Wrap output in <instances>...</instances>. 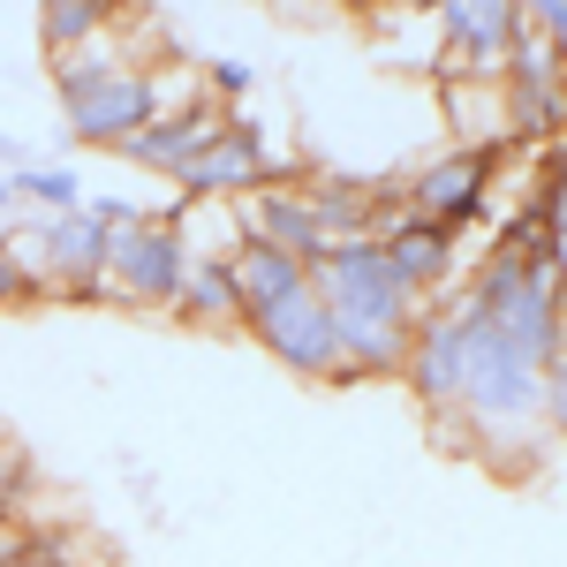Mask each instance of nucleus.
<instances>
[{
    "label": "nucleus",
    "mask_w": 567,
    "mask_h": 567,
    "mask_svg": "<svg viewBox=\"0 0 567 567\" xmlns=\"http://www.w3.org/2000/svg\"><path fill=\"white\" fill-rule=\"evenodd\" d=\"M114 23H122V8H106V0H45L39 45H45V61H61V53H84L91 39H106Z\"/></svg>",
    "instance_id": "nucleus-15"
},
{
    "label": "nucleus",
    "mask_w": 567,
    "mask_h": 567,
    "mask_svg": "<svg viewBox=\"0 0 567 567\" xmlns=\"http://www.w3.org/2000/svg\"><path fill=\"white\" fill-rule=\"evenodd\" d=\"M61 114H69V136H76V144L122 152L136 130H152V122H159L152 69H122V76H106L99 91H84V99H76V106H61Z\"/></svg>",
    "instance_id": "nucleus-8"
},
{
    "label": "nucleus",
    "mask_w": 567,
    "mask_h": 567,
    "mask_svg": "<svg viewBox=\"0 0 567 567\" xmlns=\"http://www.w3.org/2000/svg\"><path fill=\"white\" fill-rule=\"evenodd\" d=\"M250 84H258V69H250L243 53H219V61H205V91H213V106H227V114H243Z\"/></svg>",
    "instance_id": "nucleus-18"
},
{
    "label": "nucleus",
    "mask_w": 567,
    "mask_h": 567,
    "mask_svg": "<svg viewBox=\"0 0 567 567\" xmlns=\"http://www.w3.org/2000/svg\"><path fill=\"white\" fill-rule=\"evenodd\" d=\"M310 288L326 296L333 326H341V379H401L409 333H416L424 303L393 280V265L379 258V243H371V235L333 243L326 258L310 265Z\"/></svg>",
    "instance_id": "nucleus-1"
},
{
    "label": "nucleus",
    "mask_w": 567,
    "mask_h": 567,
    "mask_svg": "<svg viewBox=\"0 0 567 567\" xmlns=\"http://www.w3.org/2000/svg\"><path fill=\"white\" fill-rule=\"evenodd\" d=\"M175 318L197 333H235L243 326V296H235V272L227 265H189L175 288Z\"/></svg>",
    "instance_id": "nucleus-13"
},
{
    "label": "nucleus",
    "mask_w": 567,
    "mask_h": 567,
    "mask_svg": "<svg viewBox=\"0 0 567 567\" xmlns=\"http://www.w3.org/2000/svg\"><path fill=\"white\" fill-rule=\"evenodd\" d=\"M545 432L567 439V349L553 355V371H545Z\"/></svg>",
    "instance_id": "nucleus-19"
},
{
    "label": "nucleus",
    "mask_w": 567,
    "mask_h": 567,
    "mask_svg": "<svg viewBox=\"0 0 567 567\" xmlns=\"http://www.w3.org/2000/svg\"><path fill=\"white\" fill-rule=\"evenodd\" d=\"M529 31L567 53V0H529Z\"/></svg>",
    "instance_id": "nucleus-20"
},
{
    "label": "nucleus",
    "mask_w": 567,
    "mask_h": 567,
    "mask_svg": "<svg viewBox=\"0 0 567 567\" xmlns=\"http://www.w3.org/2000/svg\"><path fill=\"white\" fill-rule=\"evenodd\" d=\"M272 159L280 152H272L258 114H227L219 136L175 175V189L182 197H205V205H243L250 189H272Z\"/></svg>",
    "instance_id": "nucleus-4"
},
{
    "label": "nucleus",
    "mask_w": 567,
    "mask_h": 567,
    "mask_svg": "<svg viewBox=\"0 0 567 567\" xmlns=\"http://www.w3.org/2000/svg\"><path fill=\"white\" fill-rule=\"evenodd\" d=\"M379 258L393 265V280L424 303V296H439L446 280H454V265H462V235H446V227H432V219H416V213H393L379 235Z\"/></svg>",
    "instance_id": "nucleus-9"
},
{
    "label": "nucleus",
    "mask_w": 567,
    "mask_h": 567,
    "mask_svg": "<svg viewBox=\"0 0 567 567\" xmlns=\"http://www.w3.org/2000/svg\"><path fill=\"white\" fill-rule=\"evenodd\" d=\"M462 363H470V349H462V318H454V303L424 310V318H416V333H409L401 386L416 393V409H424V416H454V409H462Z\"/></svg>",
    "instance_id": "nucleus-7"
},
{
    "label": "nucleus",
    "mask_w": 567,
    "mask_h": 567,
    "mask_svg": "<svg viewBox=\"0 0 567 567\" xmlns=\"http://www.w3.org/2000/svg\"><path fill=\"white\" fill-rule=\"evenodd\" d=\"M182 272H189L182 235L159 227V219H136V227L114 235V250H106V296L114 303H136V310H175Z\"/></svg>",
    "instance_id": "nucleus-6"
},
{
    "label": "nucleus",
    "mask_w": 567,
    "mask_h": 567,
    "mask_svg": "<svg viewBox=\"0 0 567 567\" xmlns=\"http://www.w3.org/2000/svg\"><path fill=\"white\" fill-rule=\"evenodd\" d=\"M16 213V189H8V175H0V219Z\"/></svg>",
    "instance_id": "nucleus-22"
},
{
    "label": "nucleus",
    "mask_w": 567,
    "mask_h": 567,
    "mask_svg": "<svg viewBox=\"0 0 567 567\" xmlns=\"http://www.w3.org/2000/svg\"><path fill=\"white\" fill-rule=\"evenodd\" d=\"M8 523H23V515H16V499H8V492H0V529Z\"/></svg>",
    "instance_id": "nucleus-21"
},
{
    "label": "nucleus",
    "mask_w": 567,
    "mask_h": 567,
    "mask_svg": "<svg viewBox=\"0 0 567 567\" xmlns=\"http://www.w3.org/2000/svg\"><path fill=\"white\" fill-rule=\"evenodd\" d=\"M8 189H16V205H31L39 219L84 213V182H76V167H23V175H8Z\"/></svg>",
    "instance_id": "nucleus-17"
},
{
    "label": "nucleus",
    "mask_w": 567,
    "mask_h": 567,
    "mask_svg": "<svg viewBox=\"0 0 567 567\" xmlns=\"http://www.w3.org/2000/svg\"><path fill=\"white\" fill-rule=\"evenodd\" d=\"M560 296H567L560 272H537V265H515V258H499V250H492V258L477 265V280H470V296H462V303L477 310V318L515 355H523L529 371H553V355L567 349Z\"/></svg>",
    "instance_id": "nucleus-2"
},
{
    "label": "nucleus",
    "mask_w": 567,
    "mask_h": 567,
    "mask_svg": "<svg viewBox=\"0 0 567 567\" xmlns=\"http://www.w3.org/2000/svg\"><path fill=\"white\" fill-rule=\"evenodd\" d=\"M499 84H507V91H560L567 84V53L523 23V39L507 45V76H499Z\"/></svg>",
    "instance_id": "nucleus-16"
},
{
    "label": "nucleus",
    "mask_w": 567,
    "mask_h": 567,
    "mask_svg": "<svg viewBox=\"0 0 567 567\" xmlns=\"http://www.w3.org/2000/svg\"><path fill=\"white\" fill-rule=\"evenodd\" d=\"M182 250H189V265H227L250 235H243V213L235 205H205V197H182V219H175Z\"/></svg>",
    "instance_id": "nucleus-14"
},
{
    "label": "nucleus",
    "mask_w": 567,
    "mask_h": 567,
    "mask_svg": "<svg viewBox=\"0 0 567 567\" xmlns=\"http://www.w3.org/2000/svg\"><path fill=\"white\" fill-rule=\"evenodd\" d=\"M235 213H243V235H250V243H272V250H288V258H303V265H318L333 250L303 189H250Z\"/></svg>",
    "instance_id": "nucleus-10"
},
{
    "label": "nucleus",
    "mask_w": 567,
    "mask_h": 567,
    "mask_svg": "<svg viewBox=\"0 0 567 567\" xmlns=\"http://www.w3.org/2000/svg\"><path fill=\"white\" fill-rule=\"evenodd\" d=\"M227 272H235V296H243V326H250L258 310H272L288 288L310 280V265L288 258V250H272V243H243V250L227 258Z\"/></svg>",
    "instance_id": "nucleus-12"
},
{
    "label": "nucleus",
    "mask_w": 567,
    "mask_h": 567,
    "mask_svg": "<svg viewBox=\"0 0 567 567\" xmlns=\"http://www.w3.org/2000/svg\"><path fill=\"white\" fill-rule=\"evenodd\" d=\"M219 122H227V106L197 99V106H182V114H159L152 130H136L130 144H122V159L152 167V175H182V167H189V159L219 136Z\"/></svg>",
    "instance_id": "nucleus-11"
},
{
    "label": "nucleus",
    "mask_w": 567,
    "mask_h": 567,
    "mask_svg": "<svg viewBox=\"0 0 567 567\" xmlns=\"http://www.w3.org/2000/svg\"><path fill=\"white\" fill-rule=\"evenodd\" d=\"M499 159H507V144H454V152H439L432 167H416L409 175V213L446 227V235H462L470 219H484L492 205V175H499Z\"/></svg>",
    "instance_id": "nucleus-5"
},
{
    "label": "nucleus",
    "mask_w": 567,
    "mask_h": 567,
    "mask_svg": "<svg viewBox=\"0 0 567 567\" xmlns=\"http://www.w3.org/2000/svg\"><path fill=\"white\" fill-rule=\"evenodd\" d=\"M250 341H258L280 371H296V379H326V386H341V326H333V310L318 288H288L272 310H258L250 326H243Z\"/></svg>",
    "instance_id": "nucleus-3"
},
{
    "label": "nucleus",
    "mask_w": 567,
    "mask_h": 567,
    "mask_svg": "<svg viewBox=\"0 0 567 567\" xmlns=\"http://www.w3.org/2000/svg\"><path fill=\"white\" fill-rule=\"evenodd\" d=\"M560 333H567V296H560Z\"/></svg>",
    "instance_id": "nucleus-23"
}]
</instances>
